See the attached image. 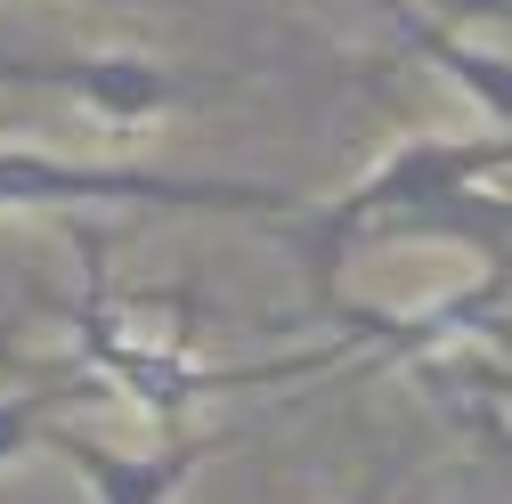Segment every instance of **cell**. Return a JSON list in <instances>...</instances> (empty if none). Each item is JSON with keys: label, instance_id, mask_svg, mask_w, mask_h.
<instances>
[{"label": "cell", "instance_id": "cell-1", "mask_svg": "<svg viewBox=\"0 0 512 504\" xmlns=\"http://www.w3.org/2000/svg\"><path fill=\"white\" fill-rule=\"evenodd\" d=\"M82 301L66 309V374L74 391H98V399H131L155 431H187V407L196 399H228V391H269V383H301V374H326V366H350L358 350L334 334L317 350H293V358H196L179 334H155L131 301L114 293L106 277V236L82 228Z\"/></svg>", "mask_w": 512, "mask_h": 504}, {"label": "cell", "instance_id": "cell-2", "mask_svg": "<svg viewBox=\"0 0 512 504\" xmlns=\"http://www.w3.org/2000/svg\"><path fill=\"white\" fill-rule=\"evenodd\" d=\"M512 171V131H415V139H391L334 204H301L277 220V244L301 261V277L317 285V301L334 293V269L350 261L358 244H382L407 212L439 204V196H456V187H480Z\"/></svg>", "mask_w": 512, "mask_h": 504}, {"label": "cell", "instance_id": "cell-3", "mask_svg": "<svg viewBox=\"0 0 512 504\" xmlns=\"http://www.w3.org/2000/svg\"><path fill=\"white\" fill-rule=\"evenodd\" d=\"M17 212H204V220H261L277 228L301 212L293 187L261 179H187V171H147V163H90L57 155L41 131H0V220Z\"/></svg>", "mask_w": 512, "mask_h": 504}, {"label": "cell", "instance_id": "cell-4", "mask_svg": "<svg viewBox=\"0 0 512 504\" xmlns=\"http://www.w3.org/2000/svg\"><path fill=\"white\" fill-rule=\"evenodd\" d=\"M220 448H236V431H171L163 448H106V439L57 423L49 391H17L0 399V464H25V456H57L66 472L90 480L98 504H171L187 480H196Z\"/></svg>", "mask_w": 512, "mask_h": 504}, {"label": "cell", "instance_id": "cell-5", "mask_svg": "<svg viewBox=\"0 0 512 504\" xmlns=\"http://www.w3.org/2000/svg\"><path fill=\"white\" fill-rule=\"evenodd\" d=\"M0 90H57L106 131H147L187 106V82L139 49H0Z\"/></svg>", "mask_w": 512, "mask_h": 504}, {"label": "cell", "instance_id": "cell-6", "mask_svg": "<svg viewBox=\"0 0 512 504\" xmlns=\"http://www.w3.org/2000/svg\"><path fill=\"white\" fill-rule=\"evenodd\" d=\"M374 9H382V25L399 33V49H415L431 74H447V82H456V90L496 122V131H512V57H504V49H480L472 33L439 25L423 0H374Z\"/></svg>", "mask_w": 512, "mask_h": 504}, {"label": "cell", "instance_id": "cell-7", "mask_svg": "<svg viewBox=\"0 0 512 504\" xmlns=\"http://www.w3.org/2000/svg\"><path fill=\"white\" fill-rule=\"evenodd\" d=\"M431 17L456 25V33H480V25H504L512 17V0H431Z\"/></svg>", "mask_w": 512, "mask_h": 504}, {"label": "cell", "instance_id": "cell-8", "mask_svg": "<svg viewBox=\"0 0 512 504\" xmlns=\"http://www.w3.org/2000/svg\"><path fill=\"white\" fill-rule=\"evenodd\" d=\"M358 504H391V488H382V480H366V488H358Z\"/></svg>", "mask_w": 512, "mask_h": 504}]
</instances>
